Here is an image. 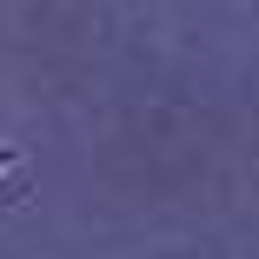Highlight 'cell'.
Wrapping results in <instances>:
<instances>
[{
  "mask_svg": "<svg viewBox=\"0 0 259 259\" xmlns=\"http://www.w3.org/2000/svg\"><path fill=\"white\" fill-rule=\"evenodd\" d=\"M14 166H20V146H14V140H0V173H14Z\"/></svg>",
  "mask_w": 259,
  "mask_h": 259,
  "instance_id": "obj_1",
  "label": "cell"
}]
</instances>
